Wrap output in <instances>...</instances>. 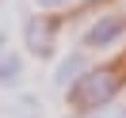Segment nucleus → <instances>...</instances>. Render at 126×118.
Instances as JSON below:
<instances>
[{
  "instance_id": "obj_1",
  "label": "nucleus",
  "mask_w": 126,
  "mask_h": 118,
  "mask_svg": "<svg viewBox=\"0 0 126 118\" xmlns=\"http://www.w3.org/2000/svg\"><path fill=\"white\" fill-rule=\"evenodd\" d=\"M126 84V72L118 65H99V69H88L77 84L69 88V107L77 114H88V110L107 107L111 99L118 95V88Z\"/></svg>"
},
{
  "instance_id": "obj_2",
  "label": "nucleus",
  "mask_w": 126,
  "mask_h": 118,
  "mask_svg": "<svg viewBox=\"0 0 126 118\" xmlns=\"http://www.w3.org/2000/svg\"><path fill=\"white\" fill-rule=\"evenodd\" d=\"M122 31H126V19L122 15H103V19H95V23L80 34V46L84 50H107Z\"/></svg>"
},
{
  "instance_id": "obj_3",
  "label": "nucleus",
  "mask_w": 126,
  "mask_h": 118,
  "mask_svg": "<svg viewBox=\"0 0 126 118\" xmlns=\"http://www.w3.org/2000/svg\"><path fill=\"white\" fill-rule=\"evenodd\" d=\"M23 42H27V50H31L34 57H54V23H46V19H38V15H31L23 23Z\"/></svg>"
},
{
  "instance_id": "obj_4",
  "label": "nucleus",
  "mask_w": 126,
  "mask_h": 118,
  "mask_svg": "<svg viewBox=\"0 0 126 118\" xmlns=\"http://www.w3.org/2000/svg\"><path fill=\"white\" fill-rule=\"evenodd\" d=\"M84 72H88V69H84V53H69V57H61V65H57V72H54V84L69 92V88L77 84Z\"/></svg>"
},
{
  "instance_id": "obj_5",
  "label": "nucleus",
  "mask_w": 126,
  "mask_h": 118,
  "mask_svg": "<svg viewBox=\"0 0 126 118\" xmlns=\"http://www.w3.org/2000/svg\"><path fill=\"white\" fill-rule=\"evenodd\" d=\"M19 76H23V57H19L16 50H4V53H0V88L12 92V88L19 84Z\"/></svg>"
},
{
  "instance_id": "obj_6",
  "label": "nucleus",
  "mask_w": 126,
  "mask_h": 118,
  "mask_svg": "<svg viewBox=\"0 0 126 118\" xmlns=\"http://www.w3.org/2000/svg\"><path fill=\"white\" fill-rule=\"evenodd\" d=\"M38 99L34 95H19L16 103H8V114H16V118H38Z\"/></svg>"
},
{
  "instance_id": "obj_7",
  "label": "nucleus",
  "mask_w": 126,
  "mask_h": 118,
  "mask_svg": "<svg viewBox=\"0 0 126 118\" xmlns=\"http://www.w3.org/2000/svg\"><path fill=\"white\" fill-rule=\"evenodd\" d=\"M38 8H61V4H69V0H34Z\"/></svg>"
},
{
  "instance_id": "obj_8",
  "label": "nucleus",
  "mask_w": 126,
  "mask_h": 118,
  "mask_svg": "<svg viewBox=\"0 0 126 118\" xmlns=\"http://www.w3.org/2000/svg\"><path fill=\"white\" fill-rule=\"evenodd\" d=\"M0 8H4V0H0Z\"/></svg>"
},
{
  "instance_id": "obj_9",
  "label": "nucleus",
  "mask_w": 126,
  "mask_h": 118,
  "mask_svg": "<svg viewBox=\"0 0 126 118\" xmlns=\"http://www.w3.org/2000/svg\"><path fill=\"white\" fill-rule=\"evenodd\" d=\"M122 118H126V114H122Z\"/></svg>"
}]
</instances>
